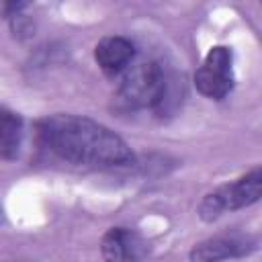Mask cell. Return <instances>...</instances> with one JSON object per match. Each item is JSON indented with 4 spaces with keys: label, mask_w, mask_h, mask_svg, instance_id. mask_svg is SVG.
Here are the masks:
<instances>
[{
    "label": "cell",
    "mask_w": 262,
    "mask_h": 262,
    "mask_svg": "<svg viewBox=\"0 0 262 262\" xmlns=\"http://www.w3.org/2000/svg\"><path fill=\"white\" fill-rule=\"evenodd\" d=\"M39 141L57 158L94 168H125L135 162L127 141L102 123L57 113L37 121Z\"/></svg>",
    "instance_id": "1"
},
{
    "label": "cell",
    "mask_w": 262,
    "mask_h": 262,
    "mask_svg": "<svg viewBox=\"0 0 262 262\" xmlns=\"http://www.w3.org/2000/svg\"><path fill=\"white\" fill-rule=\"evenodd\" d=\"M176 90L158 61H143L127 68L117 88V100L127 108H151L166 113Z\"/></svg>",
    "instance_id": "2"
},
{
    "label": "cell",
    "mask_w": 262,
    "mask_h": 262,
    "mask_svg": "<svg viewBox=\"0 0 262 262\" xmlns=\"http://www.w3.org/2000/svg\"><path fill=\"white\" fill-rule=\"evenodd\" d=\"M260 194H262V170L254 168L242 178L209 192L199 205V215L203 221H215L229 211H237L254 205L260 199Z\"/></svg>",
    "instance_id": "3"
},
{
    "label": "cell",
    "mask_w": 262,
    "mask_h": 262,
    "mask_svg": "<svg viewBox=\"0 0 262 262\" xmlns=\"http://www.w3.org/2000/svg\"><path fill=\"white\" fill-rule=\"evenodd\" d=\"M196 90L211 98L221 100L233 88V53L225 45H215L205 55L201 68L194 72Z\"/></svg>",
    "instance_id": "4"
},
{
    "label": "cell",
    "mask_w": 262,
    "mask_h": 262,
    "mask_svg": "<svg viewBox=\"0 0 262 262\" xmlns=\"http://www.w3.org/2000/svg\"><path fill=\"white\" fill-rule=\"evenodd\" d=\"M256 244H258L256 237L248 233H239V231L219 233L196 244L188 256L192 262H221V260L248 256L250 252L256 250Z\"/></svg>",
    "instance_id": "5"
},
{
    "label": "cell",
    "mask_w": 262,
    "mask_h": 262,
    "mask_svg": "<svg viewBox=\"0 0 262 262\" xmlns=\"http://www.w3.org/2000/svg\"><path fill=\"white\" fill-rule=\"evenodd\" d=\"M100 252L106 262H141L149 254V244L135 229L111 227L102 235Z\"/></svg>",
    "instance_id": "6"
},
{
    "label": "cell",
    "mask_w": 262,
    "mask_h": 262,
    "mask_svg": "<svg viewBox=\"0 0 262 262\" xmlns=\"http://www.w3.org/2000/svg\"><path fill=\"white\" fill-rule=\"evenodd\" d=\"M133 55H135V45L127 37H119V35L104 37L94 47L96 63L102 68V72H106L111 76L125 72L129 68Z\"/></svg>",
    "instance_id": "7"
},
{
    "label": "cell",
    "mask_w": 262,
    "mask_h": 262,
    "mask_svg": "<svg viewBox=\"0 0 262 262\" xmlns=\"http://www.w3.org/2000/svg\"><path fill=\"white\" fill-rule=\"evenodd\" d=\"M23 143V119L0 106V160L18 158Z\"/></svg>",
    "instance_id": "8"
},
{
    "label": "cell",
    "mask_w": 262,
    "mask_h": 262,
    "mask_svg": "<svg viewBox=\"0 0 262 262\" xmlns=\"http://www.w3.org/2000/svg\"><path fill=\"white\" fill-rule=\"evenodd\" d=\"M0 223H4V209H2V205H0Z\"/></svg>",
    "instance_id": "9"
}]
</instances>
